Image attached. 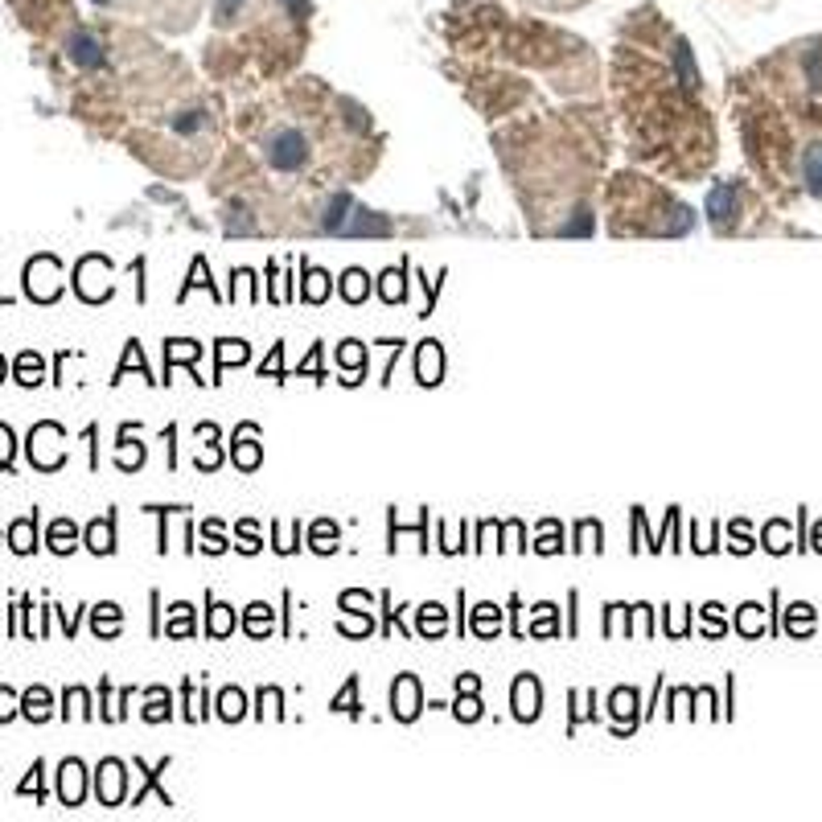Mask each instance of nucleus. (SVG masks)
Returning a JSON list of instances; mask_svg holds the SVG:
<instances>
[{"mask_svg":"<svg viewBox=\"0 0 822 822\" xmlns=\"http://www.w3.org/2000/svg\"><path fill=\"white\" fill-rule=\"evenodd\" d=\"M62 440H66V432L53 419H42V424H33L29 427V465L33 469H42V473H53V469H62V460H66V449H62Z\"/></svg>","mask_w":822,"mask_h":822,"instance_id":"nucleus-1","label":"nucleus"},{"mask_svg":"<svg viewBox=\"0 0 822 822\" xmlns=\"http://www.w3.org/2000/svg\"><path fill=\"white\" fill-rule=\"evenodd\" d=\"M391 712H395V720H403V724H411V720L424 712V695H419L416 674H399L395 679V687H391Z\"/></svg>","mask_w":822,"mask_h":822,"instance_id":"nucleus-2","label":"nucleus"},{"mask_svg":"<svg viewBox=\"0 0 822 822\" xmlns=\"http://www.w3.org/2000/svg\"><path fill=\"white\" fill-rule=\"evenodd\" d=\"M124 785H128L124 761H116V757L99 761V769H95V794H99V802H103V806H119V802H124Z\"/></svg>","mask_w":822,"mask_h":822,"instance_id":"nucleus-3","label":"nucleus"},{"mask_svg":"<svg viewBox=\"0 0 822 822\" xmlns=\"http://www.w3.org/2000/svg\"><path fill=\"white\" fill-rule=\"evenodd\" d=\"M510 707H514V720H523V724L539 720V712H543V691H539V679H534V674H518V679H514Z\"/></svg>","mask_w":822,"mask_h":822,"instance_id":"nucleus-4","label":"nucleus"},{"mask_svg":"<svg viewBox=\"0 0 822 822\" xmlns=\"http://www.w3.org/2000/svg\"><path fill=\"white\" fill-rule=\"evenodd\" d=\"M83 794H86V769L78 757H66L62 769H58V798L62 806H83Z\"/></svg>","mask_w":822,"mask_h":822,"instance_id":"nucleus-5","label":"nucleus"},{"mask_svg":"<svg viewBox=\"0 0 822 822\" xmlns=\"http://www.w3.org/2000/svg\"><path fill=\"white\" fill-rule=\"evenodd\" d=\"M259 427L256 424H243L235 427V440H231V460H235L239 469H256L259 465Z\"/></svg>","mask_w":822,"mask_h":822,"instance_id":"nucleus-6","label":"nucleus"},{"mask_svg":"<svg viewBox=\"0 0 822 822\" xmlns=\"http://www.w3.org/2000/svg\"><path fill=\"white\" fill-rule=\"evenodd\" d=\"M83 543H86V551H95V556H111V551H116V514L107 510L103 518H95V523L83 531Z\"/></svg>","mask_w":822,"mask_h":822,"instance_id":"nucleus-7","label":"nucleus"},{"mask_svg":"<svg viewBox=\"0 0 822 822\" xmlns=\"http://www.w3.org/2000/svg\"><path fill=\"white\" fill-rule=\"evenodd\" d=\"M37 518H42V514L33 510V514H25V518H17V523H9V547L17 556H33V551H37Z\"/></svg>","mask_w":822,"mask_h":822,"instance_id":"nucleus-8","label":"nucleus"},{"mask_svg":"<svg viewBox=\"0 0 822 822\" xmlns=\"http://www.w3.org/2000/svg\"><path fill=\"white\" fill-rule=\"evenodd\" d=\"M169 765H173V761H169V757L160 761L157 769H149V765H144V761H136V769H140V773H144V785H140V790H136V794H132V806H140V802L149 798V794H152V790H157L160 806H173V798H169V794H165V790H160V773L169 769Z\"/></svg>","mask_w":822,"mask_h":822,"instance_id":"nucleus-9","label":"nucleus"},{"mask_svg":"<svg viewBox=\"0 0 822 822\" xmlns=\"http://www.w3.org/2000/svg\"><path fill=\"white\" fill-rule=\"evenodd\" d=\"M45 547H50L53 556H70L78 547V526L70 523V518H53L50 534H45Z\"/></svg>","mask_w":822,"mask_h":822,"instance_id":"nucleus-10","label":"nucleus"},{"mask_svg":"<svg viewBox=\"0 0 822 822\" xmlns=\"http://www.w3.org/2000/svg\"><path fill=\"white\" fill-rule=\"evenodd\" d=\"M21 716L29 720V724H45V720L53 716V699L45 687H29V691L21 695Z\"/></svg>","mask_w":822,"mask_h":822,"instance_id":"nucleus-11","label":"nucleus"},{"mask_svg":"<svg viewBox=\"0 0 822 822\" xmlns=\"http://www.w3.org/2000/svg\"><path fill=\"white\" fill-rule=\"evenodd\" d=\"M132 427H136V424H124V427H119V444H116V465H119L124 473H132V469H140V465H144V444L128 440V436H132Z\"/></svg>","mask_w":822,"mask_h":822,"instance_id":"nucleus-12","label":"nucleus"},{"mask_svg":"<svg viewBox=\"0 0 822 822\" xmlns=\"http://www.w3.org/2000/svg\"><path fill=\"white\" fill-rule=\"evenodd\" d=\"M119 625H124V613H119V605H111V600L95 605V613H91V630H95V638H116Z\"/></svg>","mask_w":822,"mask_h":822,"instance_id":"nucleus-13","label":"nucleus"},{"mask_svg":"<svg viewBox=\"0 0 822 822\" xmlns=\"http://www.w3.org/2000/svg\"><path fill=\"white\" fill-rule=\"evenodd\" d=\"M12 378L21 387H37L45 378V362H42V354L37 350H25L21 358H17V366H12Z\"/></svg>","mask_w":822,"mask_h":822,"instance_id":"nucleus-14","label":"nucleus"},{"mask_svg":"<svg viewBox=\"0 0 822 822\" xmlns=\"http://www.w3.org/2000/svg\"><path fill=\"white\" fill-rule=\"evenodd\" d=\"M440 370H444V362H440V346L436 342H424V346H419V370H416V378L424 387H432V383H440Z\"/></svg>","mask_w":822,"mask_h":822,"instance_id":"nucleus-15","label":"nucleus"},{"mask_svg":"<svg viewBox=\"0 0 822 822\" xmlns=\"http://www.w3.org/2000/svg\"><path fill=\"white\" fill-rule=\"evenodd\" d=\"M338 289H342V297L350 300V305H362V300L370 297V276H366V272H358V267H350V272L338 280Z\"/></svg>","mask_w":822,"mask_h":822,"instance_id":"nucleus-16","label":"nucleus"},{"mask_svg":"<svg viewBox=\"0 0 822 822\" xmlns=\"http://www.w3.org/2000/svg\"><path fill=\"white\" fill-rule=\"evenodd\" d=\"M707 214H712L716 223H724L728 214H737V190H732V185H716L712 198H707Z\"/></svg>","mask_w":822,"mask_h":822,"instance_id":"nucleus-17","label":"nucleus"},{"mask_svg":"<svg viewBox=\"0 0 822 822\" xmlns=\"http://www.w3.org/2000/svg\"><path fill=\"white\" fill-rule=\"evenodd\" d=\"M70 58H75V62H83V66H99V62H103V50L95 45V37L75 33V37H70Z\"/></svg>","mask_w":822,"mask_h":822,"instance_id":"nucleus-18","label":"nucleus"},{"mask_svg":"<svg viewBox=\"0 0 822 822\" xmlns=\"http://www.w3.org/2000/svg\"><path fill=\"white\" fill-rule=\"evenodd\" d=\"M62 716L70 720V716H83V720H91L95 712H91V695L83 691V687H70V691L62 695Z\"/></svg>","mask_w":822,"mask_h":822,"instance_id":"nucleus-19","label":"nucleus"},{"mask_svg":"<svg viewBox=\"0 0 822 822\" xmlns=\"http://www.w3.org/2000/svg\"><path fill=\"white\" fill-rule=\"evenodd\" d=\"M802 173H806V185H810V193H818V198H822V144L806 149V157H802Z\"/></svg>","mask_w":822,"mask_h":822,"instance_id":"nucleus-20","label":"nucleus"},{"mask_svg":"<svg viewBox=\"0 0 822 822\" xmlns=\"http://www.w3.org/2000/svg\"><path fill=\"white\" fill-rule=\"evenodd\" d=\"M173 707H169V691L165 687H149V707H144V720L149 724H160V720H169Z\"/></svg>","mask_w":822,"mask_h":822,"instance_id":"nucleus-21","label":"nucleus"},{"mask_svg":"<svg viewBox=\"0 0 822 822\" xmlns=\"http://www.w3.org/2000/svg\"><path fill=\"white\" fill-rule=\"evenodd\" d=\"M444 625H449V617H444L440 605H424V609H419V633H424V638H440Z\"/></svg>","mask_w":822,"mask_h":822,"instance_id":"nucleus-22","label":"nucleus"},{"mask_svg":"<svg viewBox=\"0 0 822 822\" xmlns=\"http://www.w3.org/2000/svg\"><path fill=\"white\" fill-rule=\"evenodd\" d=\"M165 633H169V638H190L193 633V609L190 605H173V617H169V625H165Z\"/></svg>","mask_w":822,"mask_h":822,"instance_id":"nucleus-23","label":"nucleus"},{"mask_svg":"<svg viewBox=\"0 0 822 822\" xmlns=\"http://www.w3.org/2000/svg\"><path fill=\"white\" fill-rule=\"evenodd\" d=\"M243 712H247V699H243V691H235V687H226L223 691V699H218V716L223 720H243Z\"/></svg>","mask_w":822,"mask_h":822,"instance_id":"nucleus-24","label":"nucleus"},{"mask_svg":"<svg viewBox=\"0 0 822 822\" xmlns=\"http://www.w3.org/2000/svg\"><path fill=\"white\" fill-rule=\"evenodd\" d=\"M333 712H346V716H362V707H358V679H346L342 695H333Z\"/></svg>","mask_w":822,"mask_h":822,"instance_id":"nucleus-25","label":"nucleus"},{"mask_svg":"<svg viewBox=\"0 0 822 822\" xmlns=\"http://www.w3.org/2000/svg\"><path fill=\"white\" fill-rule=\"evenodd\" d=\"M206 630H210L214 638H226V633L235 630V613H231V605H210V621H206Z\"/></svg>","mask_w":822,"mask_h":822,"instance_id":"nucleus-26","label":"nucleus"},{"mask_svg":"<svg viewBox=\"0 0 822 822\" xmlns=\"http://www.w3.org/2000/svg\"><path fill=\"white\" fill-rule=\"evenodd\" d=\"M633 707H638V691H630V687H621V691H613V699H609V712L617 720H630L633 716ZM638 720V716H633Z\"/></svg>","mask_w":822,"mask_h":822,"instance_id":"nucleus-27","label":"nucleus"},{"mask_svg":"<svg viewBox=\"0 0 822 822\" xmlns=\"http://www.w3.org/2000/svg\"><path fill=\"white\" fill-rule=\"evenodd\" d=\"M399 267H391V272H383V284H378V292H383V300L387 305H399V300L407 297V284H399Z\"/></svg>","mask_w":822,"mask_h":822,"instance_id":"nucleus-28","label":"nucleus"},{"mask_svg":"<svg viewBox=\"0 0 822 822\" xmlns=\"http://www.w3.org/2000/svg\"><path fill=\"white\" fill-rule=\"evenodd\" d=\"M247 358H251L247 342H218V374H223L231 362H247Z\"/></svg>","mask_w":822,"mask_h":822,"instance_id":"nucleus-29","label":"nucleus"},{"mask_svg":"<svg viewBox=\"0 0 822 822\" xmlns=\"http://www.w3.org/2000/svg\"><path fill=\"white\" fill-rule=\"evenodd\" d=\"M42 773H45V761H33V769H29V777H25V781H21V785H17V794H21V798H25V794H33V798L42 802V798H45Z\"/></svg>","mask_w":822,"mask_h":822,"instance_id":"nucleus-30","label":"nucleus"},{"mask_svg":"<svg viewBox=\"0 0 822 822\" xmlns=\"http://www.w3.org/2000/svg\"><path fill=\"white\" fill-rule=\"evenodd\" d=\"M12 457H17V436L9 424H0V473L12 469Z\"/></svg>","mask_w":822,"mask_h":822,"instance_id":"nucleus-31","label":"nucleus"},{"mask_svg":"<svg viewBox=\"0 0 822 822\" xmlns=\"http://www.w3.org/2000/svg\"><path fill=\"white\" fill-rule=\"evenodd\" d=\"M17 716H21V695L12 691V687H0V724H9Z\"/></svg>","mask_w":822,"mask_h":822,"instance_id":"nucleus-32","label":"nucleus"},{"mask_svg":"<svg viewBox=\"0 0 822 822\" xmlns=\"http://www.w3.org/2000/svg\"><path fill=\"white\" fill-rule=\"evenodd\" d=\"M325 297H330V276H325L321 267H309V289H305V300L317 305V300H325Z\"/></svg>","mask_w":822,"mask_h":822,"instance_id":"nucleus-33","label":"nucleus"},{"mask_svg":"<svg viewBox=\"0 0 822 822\" xmlns=\"http://www.w3.org/2000/svg\"><path fill=\"white\" fill-rule=\"evenodd\" d=\"M267 621H272V609L259 600V605H251V609H247L243 625H247V633H256V638H259V633H267Z\"/></svg>","mask_w":822,"mask_h":822,"instance_id":"nucleus-34","label":"nucleus"},{"mask_svg":"<svg viewBox=\"0 0 822 822\" xmlns=\"http://www.w3.org/2000/svg\"><path fill=\"white\" fill-rule=\"evenodd\" d=\"M333 523H317L313 526V551H321V556H330L333 551Z\"/></svg>","mask_w":822,"mask_h":822,"instance_id":"nucleus-35","label":"nucleus"},{"mask_svg":"<svg viewBox=\"0 0 822 822\" xmlns=\"http://www.w3.org/2000/svg\"><path fill=\"white\" fill-rule=\"evenodd\" d=\"M202 539H206V551H210V556H218V551H226V543H223V526H218V523H214V518H210V523H206L202 526Z\"/></svg>","mask_w":822,"mask_h":822,"instance_id":"nucleus-36","label":"nucleus"},{"mask_svg":"<svg viewBox=\"0 0 822 822\" xmlns=\"http://www.w3.org/2000/svg\"><path fill=\"white\" fill-rule=\"evenodd\" d=\"M239 534H243V543H239V547H243L247 556H256V551H259V534H256V523H243V526H239Z\"/></svg>","mask_w":822,"mask_h":822,"instance_id":"nucleus-37","label":"nucleus"},{"mask_svg":"<svg viewBox=\"0 0 822 822\" xmlns=\"http://www.w3.org/2000/svg\"><path fill=\"white\" fill-rule=\"evenodd\" d=\"M493 621H498V609L493 605H477V633H490Z\"/></svg>","mask_w":822,"mask_h":822,"instance_id":"nucleus-38","label":"nucleus"},{"mask_svg":"<svg viewBox=\"0 0 822 822\" xmlns=\"http://www.w3.org/2000/svg\"><path fill=\"white\" fill-rule=\"evenodd\" d=\"M757 613H761V605H745V613H740V633H757Z\"/></svg>","mask_w":822,"mask_h":822,"instance_id":"nucleus-39","label":"nucleus"},{"mask_svg":"<svg viewBox=\"0 0 822 822\" xmlns=\"http://www.w3.org/2000/svg\"><path fill=\"white\" fill-rule=\"evenodd\" d=\"M280 354H284V346H276V350H272V358L264 362V370H259L264 378H280Z\"/></svg>","mask_w":822,"mask_h":822,"instance_id":"nucleus-40","label":"nucleus"},{"mask_svg":"<svg viewBox=\"0 0 822 822\" xmlns=\"http://www.w3.org/2000/svg\"><path fill=\"white\" fill-rule=\"evenodd\" d=\"M198 436H202V440H218V427H214V424H198Z\"/></svg>","mask_w":822,"mask_h":822,"instance_id":"nucleus-41","label":"nucleus"},{"mask_svg":"<svg viewBox=\"0 0 822 822\" xmlns=\"http://www.w3.org/2000/svg\"><path fill=\"white\" fill-rule=\"evenodd\" d=\"M4 378H9V362H4V358H0V383H4Z\"/></svg>","mask_w":822,"mask_h":822,"instance_id":"nucleus-42","label":"nucleus"}]
</instances>
